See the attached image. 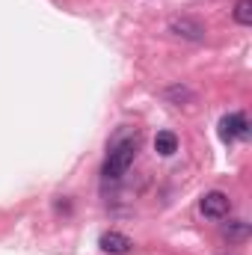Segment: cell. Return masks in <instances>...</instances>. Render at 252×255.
Segmentation results:
<instances>
[{
    "mask_svg": "<svg viewBox=\"0 0 252 255\" xmlns=\"http://www.w3.org/2000/svg\"><path fill=\"white\" fill-rule=\"evenodd\" d=\"M133 157H136V136H119L110 145V151H107V160L101 166V175L104 178H113V181L122 178L127 169H130Z\"/></svg>",
    "mask_w": 252,
    "mask_h": 255,
    "instance_id": "1",
    "label": "cell"
},
{
    "mask_svg": "<svg viewBox=\"0 0 252 255\" xmlns=\"http://www.w3.org/2000/svg\"><path fill=\"white\" fill-rule=\"evenodd\" d=\"M199 208H202V214H205V217H211V220H223V217H229L232 202H229V196H226V193L211 190V193H205V196H202Z\"/></svg>",
    "mask_w": 252,
    "mask_h": 255,
    "instance_id": "2",
    "label": "cell"
},
{
    "mask_svg": "<svg viewBox=\"0 0 252 255\" xmlns=\"http://www.w3.org/2000/svg\"><path fill=\"white\" fill-rule=\"evenodd\" d=\"M247 133H250V125H247V116H244V113H229V116H223V122H220V136H223L226 142L244 139Z\"/></svg>",
    "mask_w": 252,
    "mask_h": 255,
    "instance_id": "3",
    "label": "cell"
},
{
    "mask_svg": "<svg viewBox=\"0 0 252 255\" xmlns=\"http://www.w3.org/2000/svg\"><path fill=\"white\" fill-rule=\"evenodd\" d=\"M169 30L175 36H181V39H190V42H202L205 39V27L199 21H193V18H175L169 24Z\"/></svg>",
    "mask_w": 252,
    "mask_h": 255,
    "instance_id": "4",
    "label": "cell"
},
{
    "mask_svg": "<svg viewBox=\"0 0 252 255\" xmlns=\"http://www.w3.org/2000/svg\"><path fill=\"white\" fill-rule=\"evenodd\" d=\"M98 247L104 250V253H110V255H125L130 253V238L127 235H119V232H104L101 235V241H98Z\"/></svg>",
    "mask_w": 252,
    "mask_h": 255,
    "instance_id": "5",
    "label": "cell"
},
{
    "mask_svg": "<svg viewBox=\"0 0 252 255\" xmlns=\"http://www.w3.org/2000/svg\"><path fill=\"white\" fill-rule=\"evenodd\" d=\"M154 151L163 154V157L175 154V151H178V136H175L172 130H160V133L154 136Z\"/></svg>",
    "mask_w": 252,
    "mask_h": 255,
    "instance_id": "6",
    "label": "cell"
},
{
    "mask_svg": "<svg viewBox=\"0 0 252 255\" xmlns=\"http://www.w3.org/2000/svg\"><path fill=\"white\" fill-rule=\"evenodd\" d=\"M235 21L241 27H250L252 24V0H238L235 3Z\"/></svg>",
    "mask_w": 252,
    "mask_h": 255,
    "instance_id": "7",
    "label": "cell"
},
{
    "mask_svg": "<svg viewBox=\"0 0 252 255\" xmlns=\"http://www.w3.org/2000/svg\"><path fill=\"white\" fill-rule=\"evenodd\" d=\"M247 235H250V226H247L244 220H238V223H229V226H226V238H229V241H244Z\"/></svg>",
    "mask_w": 252,
    "mask_h": 255,
    "instance_id": "8",
    "label": "cell"
}]
</instances>
